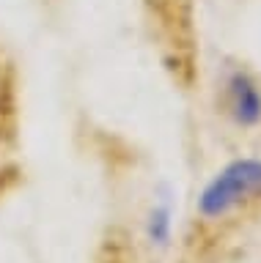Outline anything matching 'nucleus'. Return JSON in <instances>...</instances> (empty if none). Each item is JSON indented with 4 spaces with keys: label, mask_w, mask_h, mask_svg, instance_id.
Wrapping results in <instances>:
<instances>
[{
    "label": "nucleus",
    "mask_w": 261,
    "mask_h": 263,
    "mask_svg": "<svg viewBox=\"0 0 261 263\" xmlns=\"http://www.w3.org/2000/svg\"><path fill=\"white\" fill-rule=\"evenodd\" d=\"M261 197V159H234L203 186L198 197V211L206 219L231 214L245 203Z\"/></svg>",
    "instance_id": "obj_1"
},
{
    "label": "nucleus",
    "mask_w": 261,
    "mask_h": 263,
    "mask_svg": "<svg viewBox=\"0 0 261 263\" xmlns=\"http://www.w3.org/2000/svg\"><path fill=\"white\" fill-rule=\"evenodd\" d=\"M225 99H228V112L239 126H256L261 121V88L248 71L236 69L228 74Z\"/></svg>",
    "instance_id": "obj_2"
},
{
    "label": "nucleus",
    "mask_w": 261,
    "mask_h": 263,
    "mask_svg": "<svg viewBox=\"0 0 261 263\" xmlns=\"http://www.w3.org/2000/svg\"><path fill=\"white\" fill-rule=\"evenodd\" d=\"M149 236L154 238L157 244H165L168 236H170V205L162 203L151 211L149 217Z\"/></svg>",
    "instance_id": "obj_3"
}]
</instances>
